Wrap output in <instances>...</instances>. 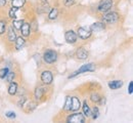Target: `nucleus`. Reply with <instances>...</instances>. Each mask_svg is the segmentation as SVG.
<instances>
[{"label": "nucleus", "mask_w": 133, "mask_h": 123, "mask_svg": "<svg viewBox=\"0 0 133 123\" xmlns=\"http://www.w3.org/2000/svg\"><path fill=\"white\" fill-rule=\"evenodd\" d=\"M93 71H95V65H94V64H92V63L86 64V65L81 66L78 70H76L73 74H71V75L69 76V79L74 78V77H76V76H77V75H79V74L86 73V72H93Z\"/></svg>", "instance_id": "1"}, {"label": "nucleus", "mask_w": 133, "mask_h": 123, "mask_svg": "<svg viewBox=\"0 0 133 123\" xmlns=\"http://www.w3.org/2000/svg\"><path fill=\"white\" fill-rule=\"evenodd\" d=\"M118 20H119V15L116 11H110L102 17V21L104 24H115Z\"/></svg>", "instance_id": "2"}, {"label": "nucleus", "mask_w": 133, "mask_h": 123, "mask_svg": "<svg viewBox=\"0 0 133 123\" xmlns=\"http://www.w3.org/2000/svg\"><path fill=\"white\" fill-rule=\"evenodd\" d=\"M43 60L47 64H52V63L56 62V60H57V53L54 50H51V49L46 50L43 54Z\"/></svg>", "instance_id": "3"}, {"label": "nucleus", "mask_w": 133, "mask_h": 123, "mask_svg": "<svg viewBox=\"0 0 133 123\" xmlns=\"http://www.w3.org/2000/svg\"><path fill=\"white\" fill-rule=\"evenodd\" d=\"M113 7V0H101L98 4L97 10L100 12H108Z\"/></svg>", "instance_id": "4"}, {"label": "nucleus", "mask_w": 133, "mask_h": 123, "mask_svg": "<svg viewBox=\"0 0 133 123\" xmlns=\"http://www.w3.org/2000/svg\"><path fill=\"white\" fill-rule=\"evenodd\" d=\"M66 122L69 123H84L85 122V116L81 113H74L71 116L68 117Z\"/></svg>", "instance_id": "5"}, {"label": "nucleus", "mask_w": 133, "mask_h": 123, "mask_svg": "<svg viewBox=\"0 0 133 123\" xmlns=\"http://www.w3.org/2000/svg\"><path fill=\"white\" fill-rule=\"evenodd\" d=\"M91 33H92V31L89 28L80 27L77 31V36H79V38H81V39H87L91 36Z\"/></svg>", "instance_id": "6"}, {"label": "nucleus", "mask_w": 133, "mask_h": 123, "mask_svg": "<svg viewBox=\"0 0 133 123\" xmlns=\"http://www.w3.org/2000/svg\"><path fill=\"white\" fill-rule=\"evenodd\" d=\"M65 39H66V41L68 43L74 44V43H76V41L78 39V36H77V33H75L73 30H69L65 34Z\"/></svg>", "instance_id": "7"}, {"label": "nucleus", "mask_w": 133, "mask_h": 123, "mask_svg": "<svg viewBox=\"0 0 133 123\" xmlns=\"http://www.w3.org/2000/svg\"><path fill=\"white\" fill-rule=\"evenodd\" d=\"M41 81L44 84H50L53 81V75L50 71H43L41 74Z\"/></svg>", "instance_id": "8"}, {"label": "nucleus", "mask_w": 133, "mask_h": 123, "mask_svg": "<svg viewBox=\"0 0 133 123\" xmlns=\"http://www.w3.org/2000/svg\"><path fill=\"white\" fill-rule=\"evenodd\" d=\"M19 30H21L22 35L27 37V36L30 35V33H31V25H30L29 23H25V22H24Z\"/></svg>", "instance_id": "9"}, {"label": "nucleus", "mask_w": 133, "mask_h": 123, "mask_svg": "<svg viewBox=\"0 0 133 123\" xmlns=\"http://www.w3.org/2000/svg\"><path fill=\"white\" fill-rule=\"evenodd\" d=\"M89 29H90L92 32H98V31H101V30H104V29H105V25H104V23L97 22V23L92 24Z\"/></svg>", "instance_id": "10"}, {"label": "nucleus", "mask_w": 133, "mask_h": 123, "mask_svg": "<svg viewBox=\"0 0 133 123\" xmlns=\"http://www.w3.org/2000/svg\"><path fill=\"white\" fill-rule=\"evenodd\" d=\"M81 108V102L77 96H72V106H71V110L76 112Z\"/></svg>", "instance_id": "11"}, {"label": "nucleus", "mask_w": 133, "mask_h": 123, "mask_svg": "<svg viewBox=\"0 0 133 123\" xmlns=\"http://www.w3.org/2000/svg\"><path fill=\"white\" fill-rule=\"evenodd\" d=\"M76 56H77V59H79V60H86L87 57H88V53H87V50L83 48V47H80L77 51H76Z\"/></svg>", "instance_id": "12"}, {"label": "nucleus", "mask_w": 133, "mask_h": 123, "mask_svg": "<svg viewBox=\"0 0 133 123\" xmlns=\"http://www.w3.org/2000/svg\"><path fill=\"white\" fill-rule=\"evenodd\" d=\"M122 86H123V81H121V80H113V81L109 82V87L111 89H114V90L119 89Z\"/></svg>", "instance_id": "13"}, {"label": "nucleus", "mask_w": 133, "mask_h": 123, "mask_svg": "<svg viewBox=\"0 0 133 123\" xmlns=\"http://www.w3.org/2000/svg\"><path fill=\"white\" fill-rule=\"evenodd\" d=\"M16 49L17 50H19V49H22L23 47H24V45H25V43H26V40L24 39V37H17V39H16Z\"/></svg>", "instance_id": "14"}, {"label": "nucleus", "mask_w": 133, "mask_h": 123, "mask_svg": "<svg viewBox=\"0 0 133 123\" xmlns=\"http://www.w3.org/2000/svg\"><path fill=\"white\" fill-rule=\"evenodd\" d=\"M17 92V84L16 82H10V85H9V87H8V93L10 94V95H15L16 93Z\"/></svg>", "instance_id": "15"}, {"label": "nucleus", "mask_w": 133, "mask_h": 123, "mask_svg": "<svg viewBox=\"0 0 133 123\" xmlns=\"http://www.w3.org/2000/svg\"><path fill=\"white\" fill-rule=\"evenodd\" d=\"M43 93H44V89H43V88L37 87L35 89V92H34L35 99H36V100H41L42 96H43Z\"/></svg>", "instance_id": "16"}, {"label": "nucleus", "mask_w": 133, "mask_h": 123, "mask_svg": "<svg viewBox=\"0 0 133 123\" xmlns=\"http://www.w3.org/2000/svg\"><path fill=\"white\" fill-rule=\"evenodd\" d=\"M82 107V109H83V115L85 117H89L90 116V108H89V106L87 104V102L86 101H84L83 102V105L81 106Z\"/></svg>", "instance_id": "17"}, {"label": "nucleus", "mask_w": 133, "mask_h": 123, "mask_svg": "<svg viewBox=\"0 0 133 123\" xmlns=\"http://www.w3.org/2000/svg\"><path fill=\"white\" fill-rule=\"evenodd\" d=\"M16 39H17L16 32H15L14 28L10 27V28L8 29V40H9V42H14V41H16Z\"/></svg>", "instance_id": "18"}, {"label": "nucleus", "mask_w": 133, "mask_h": 123, "mask_svg": "<svg viewBox=\"0 0 133 123\" xmlns=\"http://www.w3.org/2000/svg\"><path fill=\"white\" fill-rule=\"evenodd\" d=\"M12 3V7H17V8H21L25 5L26 0H11Z\"/></svg>", "instance_id": "19"}, {"label": "nucleus", "mask_w": 133, "mask_h": 123, "mask_svg": "<svg viewBox=\"0 0 133 123\" xmlns=\"http://www.w3.org/2000/svg\"><path fill=\"white\" fill-rule=\"evenodd\" d=\"M71 106H72V96L68 95L66 98V103L64 106V110L65 111H71Z\"/></svg>", "instance_id": "20"}, {"label": "nucleus", "mask_w": 133, "mask_h": 123, "mask_svg": "<svg viewBox=\"0 0 133 123\" xmlns=\"http://www.w3.org/2000/svg\"><path fill=\"white\" fill-rule=\"evenodd\" d=\"M57 15H58V10L56 8H52L51 11L49 12V15H48V18L49 20H55L57 18Z\"/></svg>", "instance_id": "21"}, {"label": "nucleus", "mask_w": 133, "mask_h": 123, "mask_svg": "<svg viewBox=\"0 0 133 123\" xmlns=\"http://www.w3.org/2000/svg\"><path fill=\"white\" fill-rule=\"evenodd\" d=\"M90 116H92L93 119H97L98 116H99V111H98V108L97 107H94L92 112H90Z\"/></svg>", "instance_id": "22"}, {"label": "nucleus", "mask_w": 133, "mask_h": 123, "mask_svg": "<svg viewBox=\"0 0 133 123\" xmlns=\"http://www.w3.org/2000/svg\"><path fill=\"white\" fill-rule=\"evenodd\" d=\"M15 78H16V73H15L14 71L8 72V73H7V75H6V77H5V79H6L8 82L14 81V79H15Z\"/></svg>", "instance_id": "23"}, {"label": "nucleus", "mask_w": 133, "mask_h": 123, "mask_svg": "<svg viewBox=\"0 0 133 123\" xmlns=\"http://www.w3.org/2000/svg\"><path fill=\"white\" fill-rule=\"evenodd\" d=\"M5 30H6V22L1 20V21H0V35L4 34Z\"/></svg>", "instance_id": "24"}, {"label": "nucleus", "mask_w": 133, "mask_h": 123, "mask_svg": "<svg viewBox=\"0 0 133 123\" xmlns=\"http://www.w3.org/2000/svg\"><path fill=\"white\" fill-rule=\"evenodd\" d=\"M23 23H24V21L23 20H15L14 21V27L17 29V30H19L21 29V27H22V25H23Z\"/></svg>", "instance_id": "25"}, {"label": "nucleus", "mask_w": 133, "mask_h": 123, "mask_svg": "<svg viewBox=\"0 0 133 123\" xmlns=\"http://www.w3.org/2000/svg\"><path fill=\"white\" fill-rule=\"evenodd\" d=\"M100 99V95L98 93H92L91 95H90V100H91V102H93V103H98V101H99Z\"/></svg>", "instance_id": "26"}, {"label": "nucleus", "mask_w": 133, "mask_h": 123, "mask_svg": "<svg viewBox=\"0 0 133 123\" xmlns=\"http://www.w3.org/2000/svg\"><path fill=\"white\" fill-rule=\"evenodd\" d=\"M18 8H17V7H11V9L9 10V17L11 18H17V11Z\"/></svg>", "instance_id": "27"}, {"label": "nucleus", "mask_w": 133, "mask_h": 123, "mask_svg": "<svg viewBox=\"0 0 133 123\" xmlns=\"http://www.w3.org/2000/svg\"><path fill=\"white\" fill-rule=\"evenodd\" d=\"M8 72H9V71H8V68H3V69H1V70H0V78H1V79H5V77H6V75H7Z\"/></svg>", "instance_id": "28"}, {"label": "nucleus", "mask_w": 133, "mask_h": 123, "mask_svg": "<svg viewBox=\"0 0 133 123\" xmlns=\"http://www.w3.org/2000/svg\"><path fill=\"white\" fill-rule=\"evenodd\" d=\"M5 116H6L7 118H9V119H15L17 115H16L15 112H12V111H8V112L5 113Z\"/></svg>", "instance_id": "29"}, {"label": "nucleus", "mask_w": 133, "mask_h": 123, "mask_svg": "<svg viewBox=\"0 0 133 123\" xmlns=\"http://www.w3.org/2000/svg\"><path fill=\"white\" fill-rule=\"evenodd\" d=\"M26 101H27L26 96H22V98L19 99V101L17 102V106H18V107H24L25 103H26Z\"/></svg>", "instance_id": "30"}, {"label": "nucleus", "mask_w": 133, "mask_h": 123, "mask_svg": "<svg viewBox=\"0 0 133 123\" xmlns=\"http://www.w3.org/2000/svg\"><path fill=\"white\" fill-rule=\"evenodd\" d=\"M64 3L66 6H71V5L75 4V0H64Z\"/></svg>", "instance_id": "31"}, {"label": "nucleus", "mask_w": 133, "mask_h": 123, "mask_svg": "<svg viewBox=\"0 0 133 123\" xmlns=\"http://www.w3.org/2000/svg\"><path fill=\"white\" fill-rule=\"evenodd\" d=\"M128 92L130 93V94H132L133 92V82L131 81L130 83H129V87H128Z\"/></svg>", "instance_id": "32"}, {"label": "nucleus", "mask_w": 133, "mask_h": 123, "mask_svg": "<svg viewBox=\"0 0 133 123\" xmlns=\"http://www.w3.org/2000/svg\"><path fill=\"white\" fill-rule=\"evenodd\" d=\"M6 4V0H0V6H4Z\"/></svg>", "instance_id": "33"}]
</instances>
